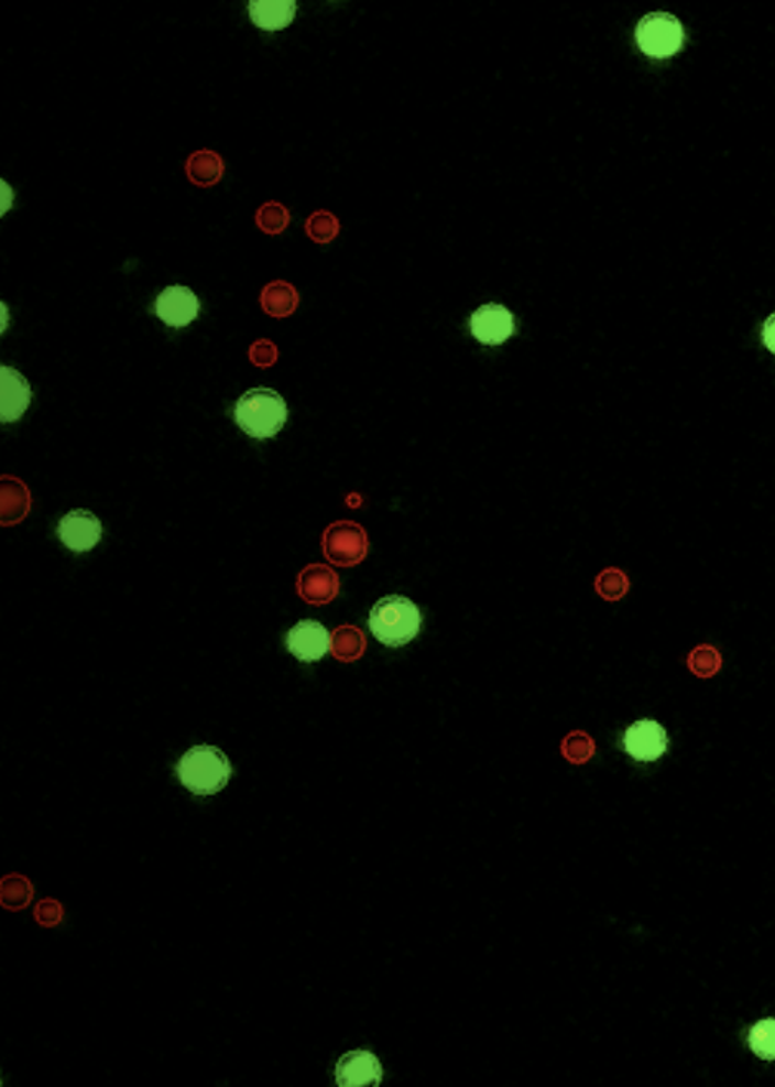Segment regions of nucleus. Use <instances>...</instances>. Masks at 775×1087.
I'll list each match as a JSON object with an SVG mask.
<instances>
[{
	"mask_svg": "<svg viewBox=\"0 0 775 1087\" xmlns=\"http://www.w3.org/2000/svg\"><path fill=\"white\" fill-rule=\"evenodd\" d=\"M232 768L228 757L211 744H198L186 751L176 764V774L186 790L196 796H212L228 784Z\"/></svg>",
	"mask_w": 775,
	"mask_h": 1087,
	"instance_id": "obj_3",
	"label": "nucleus"
},
{
	"mask_svg": "<svg viewBox=\"0 0 775 1087\" xmlns=\"http://www.w3.org/2000/svg\"><path fill=\"white\" fill-rule=\"evenodd\" d=\"M594 587H597L598 594L604 600H621L627 594L629 578L620 568H607V570L598 575Z\"/></svg>",
	"mask_w": 775,
	"mask_h": 1087,
	"instance_id": "obj_21",
	"label": "nucleus"
},
{
	"mask_svg": "<svg viewBox=\"0 0 775 1087\" xmlns=\"http://www.w3.org/2000/svg\"><path fill=\"white\" fill-rule=\"evenodd\" d=\"M469 330L482 345L498 347L515 334V318L504 305H482L469 318Z\"/></svg>",
	"mask_w": 775,
	"mask_h": 1087,
	"instance_id": "obj_8",
	"label": "nucleus"
},
{
	"mask_svg": "<svg viewBox=\"0 0 775 1087\" xmlns=\"http://www.w3.org/2000/svg\"><path fill=\"white\" fill-rule=\"evenodd\" d=\"M285 644L302 663H316L331 651V633L318 621H298L288 631Z\"/></svg>",
	"mask_w": 775,
	"mask_h": 1087,
	"instance_id": "obj_9",
	"label": "nucleus"
},
{
	"mask_svg": "<svg viewBox=\"0 0 775 1087\" xmlns=\"http://www.w3.org/2000/svg\"><path fill=\"white\" fill-rule=\"evenodd\" d=\"M747 1043H750L754 1055L760 1056V1058L767 1059V1062H774L775 1019H766L757 1022L756 1025L751 1029L750 1036H747Z\"/></svg>",
	"mask_w": 775,
	"mask_h": 1087,
	"instance_id": "obj_20",
	"label": "nucleus"
},
{
	"mask_svg": "<svg viewBox=\"0 0 775 1087\" xmlns=\"http://www.w3.org/2000/svg\"><path fill=\"white\" fill-rule=\"evenodd\" d=\"M58 536L73 552H88L101 541L102 524L91 511L75 510L59 521Z\"/></svg>",
	"mask_w": 775,
	"mask_h": 1087,
	"instance_id": "obj_10",
	"label": "nucleus"
},
{
	"mask_svg": "<svg viewBox=\"0 0 775 1087\" xmlns=\"http://www.w3.org/2000/svg\"><path fill=\"white\" fill-rule=\"evenodd\" d=\"M30 510V493L17 478H2V524L19 523Z\"/></svg>",
	"mask_w": 775,
	"mask_h": 1087,
	"instance_id": "obj_15",
	"label": "nucleus"
},
{
	"mask_svg": "<svg viewBox=\"0 0 775 1087\" xmlns=\"http://www.w3.org/2000/svg\"><path fill=\"white\" fill-rule=\"evenodd\" d=\"M591 751H593V743H591L590 738L583 733L571 735L565 744V753L568 758L574 761H585L590 757Z\"/></svg>",
	"mask_w": 775,
	"mask_h": 1087,
	"instance_id": "obj_24",
	"label": "nucleus"
},
{
	"mask_svg": "<svg viewBox=\"0 0 775 1087\" xmlns=\"http://www.w3.org/2000/svg\"><path fill=\"white\" fill-rule=\"evenodd\" d=\"M761 338H763L764 347H766L771 354L775 355V314L769 315L767 320L764 322Z\"/></svg>",
	"mask_w": 775,
	"mask_h": 1087,
	"instance_id": "obj_26",
	"label": "nucleus"
},
{
	"mask_svg": "<svg viewBox=\"0 0 775 1087\" xmlns=\"http://www.w3.org/2000/svg\"><path fill=\"white\" fill-rule=\"evenodd\" d=\"M422 621L424 617L411 598L388 595L372 607L369 630L385 646L401 648L421 633Z\"/></svg>",
	"mask_w": 775,
	"mask_h": 1087,
	"instance_id": "obj_1",
	"label": "nucleus"
},
{
	"mask_svg": "<svg viewBox=\"0 0 775 1087\" xmlns=\"http://www.w3.org/2000/svg\"><path fill=\"white\" fill-rule=\"evenodd\" d=\"M201 302L192 289L185 285H170L163 289L156 297L154 312L156 317L172 328L188 327L198 318Z\"/></svg>",
	"mask_w": 775,
	"mask_h": 1087,
	"instance_id": "obj_7",
	"label": "nucleus"
},
{
	"mask_svg": "<svg viewBox=\"0 0 775 1087\" xmlns=\"http://www.w3.org/2000/svg\"><path fill=\"white\" fill-rule=\"evenodd\" d=\"M262 307L272 317L284 318L294 314L298 297L295 289L287 282H272L262 292Z\"/></svg>",
	"mask_w": 775,
	"mask_h": 1087,
	"instance_id": "obj_16",
	"label": "nucleus"
},
{
	"mask_svg": "<svg viewBox=\"0 0 775 1087\" xmlns=\"http://www.w3.org/2000/svg\"><path fill=\"white\" fill-rule=\"evenodd\" d=\"M0 415L2 422H15L25 414L32 401V389L29 381L17 369L2 366V385H0Z\"/></svg>",
	"mask_w": 775,
	"mask_h": 1087,
	"instance_id": "obj_12",
	"label": "nucleus"
},
{
	"mask_svg": "<svg viewBox=\"0 0 775 1087\" xmlns=\"http://www.w3.org/2000/svg\"><path fill=\"white\" fill-rule=\"evenodd\" d=\"M622 744L629 757L648 763L664 757L667 751V730L657 720H637L624 731Z\"/></svg>",
	"mask_w": 775,
	"mask_h": 1087,
	"instance_id": "obj_6",
	"label": "nucleus"
},
{
	"mask_svg": "<svg viewBox=\"0 0 775 1087\" xmlns=\"http://www.w3.org/2000/svg\"><path fill=\"white\" fill-rule=\"evenodd\" d=\"M635 40L641 52L651 58H670L684 46L685 29L672 13H648L638 22Z\"/></svg>",
	"mask_w": 775,
	"mask_h": 1087,
	"instance_id": "obj_4",
	"label": "nucleus"
},
{
	"mask_svg": "<svg viewBox=\"0 0 775 1087\" xmlns=\"http://www.w3.org/2000/svg\"><path fill=\"white\" fill-rule=\"evenodd\" d=\"M251 360L258 366H271L277 361V348L271 341L262 340L258 341L254 347L251 348V354H249Z\"/></svg>",
	"mask_w": 775,
	"mask_h": 1087,
	"instance_id": "obj_25",
	"label": "nucleus"
},
{
	"mask_svg": "<svg viewBox=\"0 0 775 1087\" xmlns=\"http://www.w3.org/2000/svg\"><path fill=\"white\" fill-rule=\"evenodd\" d=\"M188 175L196 185H215L221 178V159L212 152L201 151L193 155L188 162Z\"/></svg>",
	"mask_w": 775,
	"mask_h": 1087,
	"instance_id": "obj_18",
	"label": "nucleus"
},
{
	"mask_svg": "<svg viewBox=\"0 0 775 1087\" xmlns=\"http://www.w3.org/2000/svg\"><path fill=\"white\" fill-rule=\"evenodd\" d=\"M382 1079V1066L372 1053H346L336 1065V1083L342 1087L378 1086Z\"/></svg>",
	"mask_w": 775,
	"mask_h": 1087,
	"instance_id": "obj_11",
	"label": "nucleus"
},
{
	"mask_svg": "<svg viewBox=\"0 0 775 1087\" xmlns=\"http://www.w3.org/2000/svg\"><path fill=\"white\" fill-rule=\"evenodd\" d=\"M369 551L368 534L359 524L339 521L331 524L323 536V552L331 564L352 567L364 561Z\"/></svg>",
	"mask_w": 775,
	"mask_h": 1087,
	"instance_id": "obj_5",
	"label": "nucleus"
},
{
	"mask_svg": "<svg viewBox=\"0 0 775 1087\" xmlns=\"http://www.w3.org/2000/svg\"><path fill=\"white\" fill-rule=\"evenodd\" d=\"M298 594L312 605H325L335 600L339 591V578L328 565H308L298 577Z\"/></svg>",
	"mask_w": 775,
	"mask_h": 1087,
	"instance_id": "obj_13",
	"label": "nucleus"
},
{
	"mask_svg": "<svg viewBox=\"0 0 775 1087\" xmlns=\"http://www.w3.org/2000/svg\"><path fill=\"white\" fill-rule=\"evenodd\" d=\"M248 9L259 29L277 32L294 22L297 3L294 0H252Z\"/></svg>",
	"mask_w": 775,
	"mask_h": 1087,
	"instance_id": "obj_14",
	"label": "nucleus"
},
{
	"mask_svg": "<svg viewBox=\"0 0 775 1087\" xmlns=\"http://www.w3.org/2000/svg\"><path fill=\"white\" fill-rule=\"evenodd\" d=\"M364 634L359 628L345 624L336 628L335 633L331 634L332 656L342 663H354L364 654Z\"/></svg>",
	"mask_w": 775,
	"mask_h": 1087,
	"instance_id": "obj_17",
	"label": "nucleus"
},
{
	"mask_svg": "<svg viewBox=\"0 0 775 1087\" xmlns=\"http://www.w3.org/2000/svg\"><path fill=\"white\" fill-rule=\"evenodd\" d=\"M308 235L318 242H329L338 235V221L329 213L312 216L307 225Z\"/></svg>",
	"mask_w": 775,
	"mask_h": 1087,
	"instance_id": "obj_23",
	"label": "nucleus"
},
{
	"mask_svg": "<svg viewBox=\"0 0 775 1087\" xmlns=\"http://www.w3.org/2000/svg\"><path fill=\"white\" fill-rule=\"evenodd\" d=\"M288 221H291V216H288L287 209L279 203H268L258 215L259 226L268 232L284 231Z\"/></svg>",
	"mask_w": 775,
	"mask_h": 1087,
	"instance_id": "obj_22",
	"label": "nucleus"
},
{
	"mask_svg": "<svg viewBox=\"0 0 775 1087\" xmlns=\"http://www.w3.org/2000/svg\"><path fill=\"white\" fill-rule=\"evenodd\" d=\"M721 666H723V657H721L720 651L711 644H700L688 656V667L695 676L701 677V680L717 676Z\"/></svg>",
	"mask_w": 775,
	"mask_h": 1087,
	"instance_id": "obj_19",
	"label": "nucleus"
},
{
	"mask_svg": "<svg viewBox=\"0 0 775 1087\" xmlns=\"http://www.w3.org/2000/svg\"><path fill=\"white\" fill-rule=\"evenodd\" d=\"M288 419L285 399L274 389L255 388L241 395L234 407V421L249 437L265 441L275 437Z\"/></svg>",
	"mask_w": 775,
	"mask_h": 1087,
	"instance_id": "obj_2",
	"label": "nucleus"
}]
</instances>
